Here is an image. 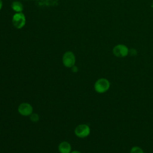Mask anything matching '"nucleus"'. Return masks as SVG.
Listing matches in <instances>:
<instances>
[{
	"mask_svg": "<svg viewBox=\"0 0 153 153\" xmlns=\"http://www.w3.org/2000/svg\"><path fill=\"white\" fill-rule=\"evenodd\" d=\"M70 153H81V152H80L78 151H71Z\"/></svg>",
	"mask_w": 153,
	"mask_h": 153,
	"instance_id": "obj_12",
	"label": "nucleus"
},
{
	"mask_svg": "<svg viewBox=\"0 0 153 153\" xmlns=\"http://www.w3.org/2000/svg\"><path fill=\"white\" fill-rule=\"evenodd\" d=\"M130 153H144L142 148L139 146H133L131 148Z\"/></svg>",
	"mask_w": 153,
	"mask_h": 153,
	"instance_id": "obj_10",
	"label": "nucleus"
},
{
	"mask_svg": "<svg viewBox=\"0 0 153 153\" xmlns=\"http://www.w3.org/2000/svg\"><path fill=\"white\" fill-rule=\"evenodd\" d=\"M63 65L66 68H72L75 63V57L72 51L66 52L62 57Z\"/></svg>",
	"mask_w": 153,
	"mask_h": 153,
	"instance_id": "obj_3",
	"label": "nucleus"
},
{
	"mask_svg": "<svg viewBox=\"0 0 153 153\" xmlns=\"http://www.w3.org/2000/svg\"><path fill=\"white\" fill-rule=\"evenodd\" d=\"M12 22L14 26L16 28L20 29L23 27L25 25V22H26L25 16L22 13H16L14 15Z\"/></svg>",
	"mask_w": 153,
	"mask_h": 153,
	"instance_id": "obj_6",
	"label": "nucleus"
},
{
	"mask_svg": "<svg viewBox=\"0 0 153 153\" xmlns=\"http://www.w3.org/2000/svg\"><path fill=\"white\" fill-rule=\"evenodd\" d=\"M12 8L17 12H21L23 10V5L20 2H17V1H15L13 2L12 4Z\"/></svg>",
	"mask_w": 153,
	"mask_h": 153,
	"instance_id": "obj_8",
	"label": "nucleus"
},
{
	"mask_svg": "<svg viewBox=\"0 0 153 153\" xmlns=\"http://www.w3.org/2000/svg\"><path fill=\"white\" fill-rule=\"evenodd\" d=\"M112 52L117 57H124L128 54V48L124 44H118L114 47Z\"/></svg>",
	"mask_w": 153,
	"mask_h": 153,
	"instance_id": "obj_4",
	"label": "nucleus"
},
{
	"mask_svg": "<svg viewBox=\"0 0 153 153\" xmlns=\"http://www.w3.org/2000/svg\"><path fill=\"white\" fill-rule=\"evenodd\" d=\"M30 120L33 123H37L39 120V116L36 113H32L30 115Z\"/></svg>",
	"mask_w": 153,
	"mask_h": 153,
	"instance_id": "obj_9",
	"label": "nucleus"
},
{
	"mask_svg": "<svg viewBox=\"0 0 153 153\" xmlns=\"http://www.w3.org/2000/svg\"><path fill=\"white\" fill-rule=\"evenodd\" d=\"M71 70H72V71L73 72H74V73H76V72H77L78 71V67L77 66H73L72 68H71Z\"/></svg>",
	"mask_w": 153,
	"mask_h": 153,
	"instance_id": "obj_11",
	"label": "nucleus"
},
{
	"mask_svg": "<svg viewBox=\"0 0 153 153\" xmlns=\"http://www.w3.org/2000/svg\"><path fill=\"white\" fill-rule=\"evenodd\" d=\"M71 145L67 141H63L58 146V150L60 153H70L71 152Z\"/></svg>",
	"mask_w": 153,
	"mask_h": 153,
	"instance_id": "obj_7",
	"label": "nucleus"
},
{
	"mask_svg": "<svg viewBox=\"0 0 153 153\" xmlns=\"http://www.w3.org/2000/svg\"><path fill=\"white\" fill-rule=\"evenodd\" d=\"M109 81L104 78L98 79L94 83V88L98 93H103L107 91L110 87Z\"/></svg>",
	"mask_w": 153,
	"mask_h": 153,
	"instance_id": "obj_1",
	"label": "nucleus"
},
{
	"mask_svg": "<svg viewBox=\"0 0 153 153\" xmlns=\"http://www.w3.org/2000/svg\"><path fill=\"white\" fill-rule=\"evenodd\" d=\"M75 134L79 138H85L90 133V127L85 124L78 125L74 130Z\"/></svg>",
	"mask_w": 153,
	"mask_h": 153,
	"instance_id": "obj_2",
	"label": "nucleus"
},
{
	"mask_svg": "<svg viewBox=\"0 0 153 153\" xmlns=\"http://www.w3.org/2000/svg\"><path fill=\"white\" fill-rule=\"evenodd\" d=\"M2 2L1 0H0V10H1V8H2Z\"/></svg>",
	"mask_w": 153,
	"mask_h": 153,
	"instance_id": "obj_13",
	"label": "nucleus"
},
{
	"mask_svg": "<svg viewBox=\"0 0 153 153\" xmlns=\"http://www.w3.org/2000/svg\"><path fill=\"white\" fill-rule=\"evenodd\" d=\"M19 113L22 116H30L33 113L32 106L26 102L20 103L17 108Z\"/></svg>",
	"mask_w": 153,
	"mask_h": 153,
	"instance_id": "obj_5",
	"label": "nucleus"
}]
</instances>
